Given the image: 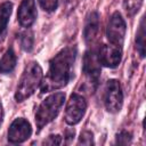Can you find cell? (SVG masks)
<instances>
[{"label": "cell", "instance_id": "cell-1", "mask_svg": "<svg viewBox=\"0 0 146 146\" xmlns=\"http://www.w3.org/2000/svg\"><path fill=\"white\" fill-rule=\"evenodd\" d=\"M76 57V48L71 46L60 50L49 63V70L44 82H41L42 92L59 89L66 86L73 75V66Z\"/></svg>", "mask_w": 146, "mask_h": 146}, {"label": "cell", "instance_id": "cell-2", "mask_svg": "<svg viewBox=\"0 0 146 146\" xmlns=\"http://www.w3.org/2000/svg\"><path fill=\"white\" fill-rule=\"evenodd\" d=\"M42 81V68L36 62H31L25 67L21 80L17 84L15 99L18 103L24 102L31 97Z\"/></svg>", "mask_w": 146, "mask_h": 146}, {"label": "cell", "instance_id": "cell-3", "mask_svg": "<svg viewBox=\"0 0 146 146\" xmlns=\"http://www.w3.org/2000/svg\"><path fill=\"white\" fill-rule=\"evenodd\" d=\"M65 100L64 92H55L42 100L35 113V124L39 130L51 122L59 113Z\"/></svg>", "mask_w": 146, "mask_h": 146}, {"label": "cell", "instance_id": "cell-4", "mask_svg": "<svg viewBox=\"0 0 146 146\" xmlns=\"http://www.w3.org/2000/svg\"><path fill=\"white\" fill-rule=\"evenodd\" d=\"M82 72L86 78V83L88 84L90 90H94L98 83L100 75V63L98 59L97 50L90 49L86 51L83 57V66Z\"/></svg>", "mask_w": 146, "mask_h": 146}, {"label": "cell", "instance_id": "cell-5", "mask_svg": "<svg viewBox=\"0 0 146 146\" xmlns=\"http://www.w3.org/2000/svg\"><path fill=\"white\" fill-rule=\"evenodd\" d=\"M104 104L110 113H117L122 108L123 92L117 80H108L104 90Z\"/></svg>", "mask_w": 146, "mask_h": 146}, {"label": "cell", "instance_id": "cell-6", "mask_svg": "<svg viewBox=\"0 0 146 146\" xmlns=\"http://www.w3.org/2000/svg\"><path fill=\"white\" fill-rule=\"evenodd\" d=\"M125 30H127L125 22L122 18L121 14L117 11L113 13L108 21L107 30H106V36H107V40L110 41V43L121 47L123 43V40H124Z\"/></svg>", "mask_w": 146, "mask_h": 146}, {"label": "cell", "instance_id": "cell-7", "mask_svg": "<svg viewBox=\"0 0 146 146\" xmlns=\"http://www.w3.org/2000/svg\"><path fill=\"white\" fill-rule=\"evenodd\" d=\"M87 110V103L84 98L78 94H73L65 108V121L70 125H74L81 121Z\"/></svg>", "mask_w": 146, "mask_h": 146}, {"label": "cell", "instance_id": "cell-8", "mask_svg": "<svg viewBox=\"0 0 146 146\" xmlns=\"http://www.w3.org/2000/svg\"><path fill=\"white\" fill-rule=\"evenodd\" d=\"M97 55L100 65H104L110 68H114L121 63L122 49L121 47L114 44H103L97 50Z\"/></svg>", "mask_w": 146, "mask_h": 146}, {"label": "cell", "instance_id": "cell-9", "mask_svg": "<svg viewBox=\"0 0 146 146\" xmlns=\"http://www.w3.org/2000/svg\"><path fill=\"white\" fill-rule=\"evenodd\" d=\"M31 133H32V128L30 122L23 117H18L9 127L8 140L14 144L23 143L31 137Z\"/></svg>", "mask_w": 146, "mask_h": 146}, {"label": "cell", "instance_id": "cell-10", "mask_svg": "<svg viewBox=\"0 0 146 146\" xmlns=\"http://www.w3.org/2000/svg\"><path fill=\"white\" fill-rule=\"evenodd\" d=\"M17 18H18L19 24L23 27H30L35 22L36 7H35L34 0H22L18 7Z\"/></svg>", "mask_w": 146, "mask_h": 146}, {"label": "cell", "instance_id": "cell-11", "mask_svg": "<svg viewBox=\"0 0 146 146\" xmlns=\"http://www.w3.org/2000/svg\"><path fill=\"white\" fill-rule=\"evenodd\" d=\"M98 31H99V15L96 11H91L87 16L84 23V29H83L84 41L88 44L94 43V41L97 38Z\"/></svg>", "mask_w": 146, "mask_h": 146}, {"label": "cell", "instance_id": "cell-12", "mask_svg": "<svg viewBox=\"0 0 146 146\" xmlns=\"http://www.w3.org/2000/svg\"><path fill=\"white\" fill-rule=\"evenodd\" d=\"M16 62H17L16 54L11 48H9L0 59V73L7 74L13 72V70L16 66Z\"/></svg>", "mask_w": 146, "mask_h": 146}, {"label": "cell", "instance_id": "cell-13", "mask_svg": "<svg viewBox=\"0 0 146 146\" xmlns=\"http://www.w3.org/2000/svg\"><path fill=\"white\" fill-rule=\"evenodd\" d=\"M145 17L141 18L139 29L136 34V47L138 50V54L141 58L145 57V48H146V31H145Z\"/></svg>", "mask_w": 146, "mask_h": 146}, {"label": "cell", "instance_id": "cell-14", "mask_svg": "<svg viewBox=\"0 0 146 146\" xmlns=\"http://www.w3.org/2000/svg\"><path fill=\"white\" fill-rule=\"evenodd\" d=\"M11 10H13L11 2L6 1L0 5V36L2 35V33L5 32V30L7 27V24L9 22L10 15H11Z\"/></svg>", "mask_w": 146, "mask_h": 146}, {"label": "cell", "instance_id": "cell-15", "mask_svg": "<svg viewBox=\"0 0 146 146\" xmlns=\"http://www.w3.org/2000/svg\"><path fill=\"white\" fill-rule=\"evenodd\" d=\"M143 5V0H123V8L128 16L137 14Z\"/></svg>", "mask_w": 146, "mask_h": 146}, {"label": "cell", "instance_id": "cell-16", "mask_svg": "<svg viewBox=\"0 0 146 146\" xmlns=\"http://www.w3.org/2000/svg\"><path fill=\"white\" fill-rule=\"evenodd\" d=\"M33 34L32 32L27 31V32H24L21 34V38H19V42H21V47L25 50V51H31L32 48H33Z\"/></svg>", "mask_w": 146, "mask_h": 146}, {"label": "cell", "instance_id": "cell-17", "mask_svg": "<svg viewBox=\"0 0 146 146\" xmlns=\"http://www.w3.org/2000/svg\"><path fill=\"white\" fill-rule=\"evenodd\" d=\"M132 140V136L130 132L128 131H121L116 135V138H115V143L119 144V145H128L130 144Z\"/></svg>", "mask_w": 146, "mask_h": 146}, {"label": "cell", "instance_id": "cell-18", "mask_svg": "<svg viewBox=\"0 0 146 146\" xmlns=\"http://www.w3.org/2000/svg\"><path fill=\"white\" fill-rule=\"evenodd\" d=\"M94 135L92 132L86 130L83 132H81L80 137H79V141L78 144L79 145H94Z\"/></svg>", "mask_w": 146, "mask_h": 146}, {"label": "cell", "instance_id": "cell-19", "mask_svg": "<svg viewBox=\"0 0 146 146\" xmlns=\"http://www.w3.org/2000/svg\"><path fill=\"white\" fill-rule=\"evenodd\" d=\"M39 3L46 11H54L58 7V0H39Z\"/></svg>", "mask_w": 146, "mask_h": 146}, {"label": "cell", "instance_id": "cell-20", "mask_svg": "<svg viewBox=\"0 0 146 146\" xmlns=\"http://www.w3.org/2000/svg\"><path fill=\"white\" fill-rule=\"evenodd\" d=\"M43 145H60L62 144V138L58 135H50L47 139L42 141Z\"/></svg>", "mask_w": 146, "mask_h": 146}, {"label": "cell", "instance_id": "cell-21", "mask_svg": "<svg viewBox=\"0 0 146 146\" xmlns=\"http://www.w3.org/2000/svg\"><path fill=\"white\" fill-rule=\"evenodd\" d=\"M65 137L67 138V144H70L71 143V140L74 138V130H66V135H65Z\"/></svg>", "mask_w": 146, "mask_h": 146}, {"label": "cell", "instance_id": "cell-22", "mask_svg": "<svg viewBox=\"0 0 146 146\" xmlns=\"http://www.w3.org/2000/svg\"><path fill=\"white\" fill-rule=\"evenodd\" d=\"M2 120H3V108H2V104L0 102V125L2 123Z\"/></svg>", "mask_w": 146, "mask_h": 146}, {"label": "cell", "instance_id": "cell-23", "mask_svg": "<svg viewBox=\"0 0 146 146\" xmlns=\"http://www.w3.org/2000/svg\"><path fill=\"white\" fill-rule=\"evenodd\" d=\"M65 2H66L68 6H71V7H74V6H75V3L78 2V0H65Z\"/></svg>", "mask_w": 146, "mask_h": 146}]
</instances>
